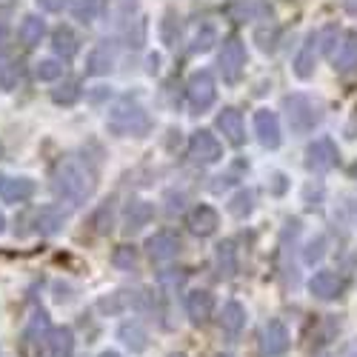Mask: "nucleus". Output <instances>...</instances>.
<instances>
[{"label":"nucleus","instance_id":"f257e3e1","mask_svg":"<svg viewBox=\"0 0 357 357\" xmlns=\"http://www.w3.org/2000/svg\"><path fill=\"white\" fill-rule=\"evenodd\" d=\"M52 189L69 206H83L95 192V172L77 158H63L52 172Z\"/></svg>","mask_w":357,"mask_h":357},{"label":"nucleus","instance_id":"f03ea898","mask_svg":"<svg viewBox=\"0 0 357 357\" xmlns=\"http://www.w3.org/2000/svg\"><path fill=\"white\" fill-rule=\"evenodd\" d=\"M106 129L114 137H146L152 132V117L137 98H121L109 109Z\"/></svg>","mask_w":357,"mask_h":357},{"label":"nucleus","instance_id":"7ed1b4c3","mask_svg":"<svg viewBox=\"0 0 357 357\" xmlns=\"http://www.w3.org/2000/svg\"><path fill=\"white\" fill-rule=\"evenodd\" d=\"M283 112H286L289 129H291L294 135H309V132H314V129L320 126V121H323L320 106H317L309 95H301V92L283 98Z\"/></svg>","mask_w":357,"mask_h":357},{"label":"nucleus","instance_id":"20e7f679","mask_svg":"<svg viewBox=\"0 0 357 357\" xmlns=\"http://www.w3.org/2000/svg\"><path fill=\"white\" fill-rule=\"evenodd\" d=\"M218 66H220V75L229 86H234L237 80L243 77V69H246V46L237 35H229L220 46V54H218Z\"/></svg>","mask_w":357,"mask_h":357},{"label":"nucleus","instance_id":"39448f33","mask_svg":"<svg viewBox=\"0 0 357 357\" xmlns=\"http://www.w3.org/2000/svg\"><path fill=\"white\" fill-rule=\"evenodd\" d=\"M186 98L195 114H203L206 109H212L218 100V86H215L212 72H195L186 83Z\"/></svg>","mask_w":357,"mask_h":357},{"label":"nucleus","instance_id":"423d86ee","mask_svg":"<svg viewBox=\"0 0 357 357\" xmlns=\"http://www.w3.org/2000/svg\"><path fill=\"white\" fill-rule=\"evenodd\" d=\"M189 158L200 166H209V163H218L223 158V146L220 140L209 132V129H200L189 137Z\"/></svg>","mask_w":357,"mask_h":357},{"label":"nucleus","instance_id":"0eeeda50","mask_svg":"<svg viewBox=\"0 0 357 357\" xmlns=\"http://www.w3.org/2000/svg\"><path fill=\"white\" fill-rule=\"evenodd\" d=\"M289 329L283 320H269L260 332V354L263 357H283L289 351Z\"/></svg>","mask_w":357,"mask_h":357},{"label":"nucleus","instance_id":"6e6552de","mask_svg":"<svg viewBox=\"0 0 357 357\" xmlns=\"http://www.w3.org/2000/svg\"><path fill=\"white\" fill-rule=\"evenodd\" d=\"M337 160H340L337 146H335L329 137H320V140L309 143V149H306V166H309V172L323 174V172L335 169V166H337Z\"/></svg>","mask_w":357,"mask_h":357},{"label":"nucleus","instance_id":"1a4fd4ad","mask_svg":"<svg viewBox=\"0 0 357 357\" xmlns=\"http://www.w3.org/2000/svg\"><path fill=\"white\" fill-rule=\"evenodd\" d=\"M255 135H257V140H260L263 149H278L280 140H283L278 114L269 112V109H257L255 112Z\"/></svg>","mask_w":357,"mask_h":357},{"label":"nucleus","instance_id":"9d476101","mask_svg":"<svg viewBox=\"0 0 357 357\" xmlns=\"http://www.w3.org/2000/svg\"><path fill=\"white\" fill-rule=\"evenodd\" d=\"M146 252L155 263H166V260L177 257V252H181V241H177L172 231H158L146 241Z\"/></svg>","mask_w":357,"mask_h":357},{"label":"nucleus","instance_id":"9b49d317","mask_svg":"<svg viewBox=\"0 0 357 357\" xmlns=\"http://www.w3.org/2000/svg\"><path fill=\"white\" fill-rule=\"evenodd\" d=\"M155 218V206L146 203V200H129L126 203V212H123V231L126 234H135L140 231L143 226H149Z\"/></svg>","mask_w":357,"mask_h":357},{"label":"nucleus","instance_id":"f8f14e48","mask_svg":"<svg viewBox=\"0 0 357 357\" xmlns=\"http://www.w3.org/2000/svg\"><path fill=\"white\" fill-rule=\"evenodd\" d=\"M35 195V181L29 177H6L0 174V200L6 203H26Z\"/></svg>","mask_w":357,"mask_h":357},{"label":"nucleus","instance_id":"ddd939ff","mask_svg":"<svg viewBox=\"0 0 357 357\" xmlns=\"http://www.w3.org/2000/svg\"><path fill=\"white\" fill-rule=\"evenodd\" d=\"M114 69V46L109 40L98 43L86 57V75L89 77H100V75H109Z\"/></svg>","mask_w":357,"mask_h":357},{"label":"nucleus","instance_id":"4468645a","mask_svg":"<svg viewBox=\"0 0 357 357\" xmlns=\"http://www.w3.org/2000/svg\"><path fill=\"white\" fill-rule=\"evenodd\" d=\"M186 312H189V317H192L195 326H203L206 320L212 317V312H215V297H212V291H206V289L189 291V297H186Z\"/></svg>","mask_w":357,"mask_h":357},{"label":"nucleus","instance_id":"2eb2a0df","mask_svg":"<svg viewBox=\"0 0 357 357\" xmlns=\"http://www.w3.org/2000/svg\"><path fill=\"white\" fill-rule=\"evenodd\" d=\"M343 278L335 275V272H317L312 280H309V291L317 297V301H335V297L343 294Z\"/></svg>","mask_w":357,"mask_h":357},{"label":"nucleus","instance_id":"dca6fc26","mask_svg":"<svg viewBox=\"0 0 357 357\" xmlns=\"http://www.w3.org/2000/svg\"><path fill=\"white\" fill-rule=\"evenodd\" d=\"M218 129L223 132V137L231 143V146H243L246 143V129H243V117L237 109H223L218 114Z\"/></svg>","mask_w":357,"mask_h":357},{"label":"nucleus","instance_id":"f3484780","mask_svg":"<svg viewBox=\"0 0 357 357\" xmlns=\"http://www.w3.org/2000/svg\"><path fill=\"white\" fill-rule=\"evenodd\" d=\"M218 223H220L218 212L212 209V206H206V203L195 206L192 215H189V229H192V234H197V237L215 234V231H218Z\"/></svg>","mask_w":357,"mask_h":357},{"label":"nucleus","instance_id":"a211bd4d","mask_svg":"<svg viewBox=\"0 0 357 357\" xmlns=\"http://www.w3.org/2000/svg\"><path fill=\"white\" fill-rule=\"evenodd\" d=\"M66 223V212H61L57 206H40L35 212V231L43 234V237H52L63 229Z\"/></svg>","mask_w":357,"mask_h":357},{"label":"nucleus","instance_id":"6ab92c4d","mask_svg":"<svg viewBox=\"0 0 357 357\" xmlns=\"http://www.w3.org/2000/svg\"><path fill=\"white\" fill-rule=\"evenodd\" d=\"M314 61H317V35L312 32V35L303 40V46H301V52H297V57H294V75L301 77V80H309L312 72H314Z\"/></svg>","mask_w":357,"mask_h":357},{"label":"nucleus","instance_id":"aec40b11","mask_svg":"<svg viewBox=\"0 0 357 357\" xmlns=\"http://www.w3.org/2000/svg\"><path fill=\"white\" fill-rule=\"evenodd\" d=\"M75 351V335L69 326H61V329H52L46 337V357H72Z\"/></svg>","mask_w":357,"mask_h":357},{"label":"nucleus","instance_id":"412c9836","mask_svg":"<svg viewBox=\"0 0 357 357\" xmlns=\"http://www.w3.org/2000/svg\"><path fill=\"white\" fill-rule=\"evenodd\" d=\"M52 49L57 57H63V61H72V57L80 52V40L77 35L72 32L69 26H57L52 32Z\"/></svg>","mask_w":357,"mask_h":357},{"label":"nucleus","instance_id":"4be33fe9","mask_svg":"<svg viewBox=\"0 0 357 357\" xmlns=\"http://www.w3.org/2000/svg\"><path fill=\"white\" fill-rule=\"evenodd\" d=\"M215 269H218V278H220V280H231V278L237 275V249H234V241L218 243Z\"/></svg>","mask_w":357,"mask_h":357},{"label":"nucleus","instance_id":"5701e85b","mask_svg":"<svg viewBox=\"0 0 357 357\" xmlns=\"http://www.w3.org/2000/svg\"><path fill=\"white\" fill-rule=\"evenodd\" d=\"M17 35H20V43H23L26 49L40 46V40H43V35H46V23H43V17H38V15H26L23 23H20V29H17Z\"/></svg>","mask_w":357,"mask_h":357},{"label":"nucleus","instance_id":"b1692460","mask_svg":"<svg viewBox=\"0 0 357 357\" xmlns=\"http://www.w3.org/2000/svg\"><path fill=\"white\" fill-rule=\"evenodd\" d=\"M263 15H269V6L260 3V0H234L229 6V17L237 23H249V20H257Z\"/></svg>","mask_w":357,"mask_h":357},{"label":"nucleus","instance_id":"393cba45","mask_svg":"<svg viewBox=\"0 0 357 357\" xmlns=\"http://www.w3.org/2000/svg\"><path fill=\"white\" fill-rule=\"evenodd\" d=\"M246 326V309L237 303V301H231V303H226L223 306V312H220V329L226 332V335H241V329Z\"/></svg>","mask_w":357,"mask_h":357},{"label":"nucleus","instance_id":"a878e982","mask_svg":"<svg viewBox=\"0 0 357 357\" xmlns=\"http://www.w3.org/2000/svg\"><path fill=\"white\" fill-rule=\"evenodd\" d=\"M335 66H337L340 72L357 69V32H346V35H343L340 52L335 54Z\"/></svg>","mask_w":357,"mask_h":357},{"label":"nucleus","instance_id":"bb28decb","mask_svg":"<svg viewBox=\"0 0 357 357\" xmlns=\"http://www.w3.org/2000/svg\"><path fill=\"white\" fill-rule=\"evenodd\" d=\"M106 9V0H72V17L77 23H95Z\"/></svg>","mask_w":357,"mask_h":357},{"label":"nucleus","instance_id":"cd10ccee","mask_svg":"<svg viewBox=\"0 0 357 357\" xmlns=\"http://www.w3.org/2000/svg\"><path fill=\"white\" fill-rule=\"evenodd\" d=\"M17 80H20V63L9 52H0V89H3V92H12L17 86Z\"/></svg>","mask_w":357,"mask_h":357},{"label":"nucleus","instance_id":"c85d7f7f","mask_svg":"<svg viewBox=\"0 0 357 357\" xmlns=\"http://www.w3.org/2000/svg\"><path fill=\"white\" fill-rule=\"evenodd\" d=\"M117 335H121V340L135 351V354H140L143 349H146V329H143V326L137 323V320H132V323H123L121 326V332H117Z\"/></svg>","mask_w":357,"mask_h":357},{"label":"nucleus","instance_id":"c756f323","mask_svg":"<svg viewBox=\"0 0 357 357\" xmlns=\"http://www.w3.org/2000/svg\"><path fill=\"white\" fill-rule=\"evenodd\" d=\"M252 209H255V195L249 189H241L229 200V212L234 218H246V215H252Z\"/></svg>","mask_w":357,"mask_h":357},{"label":"nucleus","instance_id":"7c9ffc66","mask_svg":"<svg viewBox=\"0 0 357 357\" xmlns=\"http://www.w3.org/2000/svg\"><path fill=\"white\" fill-rule=\"evenodd\" d=\"M77 98H80L77 80H66V83H61L57 89H52V100L61 103V106H72V103H77Z\"/></svg>","mask_w":357,"mask_h":357},{"label":"nucleus","instance_id":"2f4dec72","mask_svg":"<svg viewBox=\"0 0 357 357\" xmlns=\"http://www.w3.org/2000/svg\"><path fill=\"white\" fill-rule=\"evenodd\" d=\"M112 218H114V200H103L98 206V212L92 215V226L98 234H106L112 229Z\"/></svg>","mask_w":357,"mask_h":357},{"label":"nucleus","instance_id":"473e14b6","mask_svg":"<svg viewBox=\"0 0 357 357\" xmlns=\"http://www.w3.org/2000/svg\"><path fill=\"white\" fill-rule=\"evenodd\" d=\"M160 38L166 46H174L177 40H181V17H174V12L166 15V20L160 23Z\"/></svg>","mask_w":357,"mask_h":357},{"label":"nucleus","instance_id":"72a5a7b5","mask_svg":"<svg viewBox=\"0 0 357 357\" xmlns=\"http://www.w3.org/2000/svg\"><path fill=\"white\" fill-rule=\"evenodd\" d=\"M61 75H63V63H61V61H52V57H46V61H40V63L35 66V77L43 80V83L57 80Z\"/></svg>","mask_w":357,"mask_h":357},{"label":"nucleus","instance_id":"f704fd0d","mask_svg":"<svg viewBox=\"0 0 357 357\" xmlns=\"http://www.w3.org/2000/svg\"><path fill=\"white\" fill-rule=\"evenodd\" d=\"M215 40H218L215 26H203L197 32V38H195V43H192V52H209L215 46Z\"/></svg>","mask_w":357,"mask_h":357},{"label":"nucleus","instance_id":"c9c22d12","mask_svg":"<svg viewBox=\"0 0 357 357\" xmlns=\"http://www.w3.org/2000/svg\"><path fill=\"white\" fill-rule=\"evenodd\" d=\"M112 263L117 266V269H132V266L137 263V252L132 246H121V249H114Z\"/></svg>","mask_w":357,"mask_h":357},{"label":"nucleus","instance_id":"e433bc0d","mask_svg":"<svg viewBox=\"0 0 357 357\" xmlns=\"http://www.w3.org/2000/svg\"><path fill=\"white\" fill-rule=\"evenodd\" d=\"M323 249H326V241H323V237H314V241L306 246V263H317L326 255Z\"/></svg>","mask_w":357,"mask_h":357},{"label":"nucleus","instance_id":"4c0bfd02","mask_svg":"<svg viewBox=\"0 0 357 357\" xmlns=\"http://www.w3.org/2000/svg\"><path fill=\"white\" fill-rule=\"evenodd\" d=\"M38 6H40L43 12L54 15V12H63V6H66V0H38Z\"/></svg>","mask_w":357,"mask_h":357},{"label":"nucleus","instance_id":"58836bf2","mask_svg":"<svg viewBox=\"0 0 357 357\" xmlns=\"http://www.w3.org/2000/svg\"><path fill=\"white\" fill-rule=\"evenodd\" d=\"M335 357H357V340H349V343H346Z\"/></svg>","mask_w":357,"mask_h":357},{"label":"nucleus","instance_id":"ea45409f","mask_svg":"<svg viewBox=\"0 0 357 357\" xmlns=\"http://www.w3.org/2000/svg\"><path fill=\"white\" fill-rule=\"evenodd\" d=\"M9 40V23L3 20V17H0V46H3Z\"/></svg>","mask_w":357,"mask_h":357},{"label":"nucleus","instance_id":"a19ab883","mask_svg":"<svg viewBox=\"0 0 357 357\" xmlns=\"http://www.w3.org/2000/svg\"><path fill=\"white\" fill-rule=\"evenodd\" d=\"M343 6H346V12L357 15V0H343Z\"/></svg>","mask_w":357,"mask_h":357},{"label":"nucleus","instance_id":"79ce46f5","mask_svg":"<svg viewBox=\"0 0 357 357\" xmlns=\"http://www.w3.org/2000/svg\"><path fill=\"white\" fill-rule=\"evenodd\" d=\"M100 357H121V354H117V351H103Z\"/></svg>","mask_w":357,"mask_h":357},{"label":"nucleus","instance_id":"37998d69","mask_svg":"<svg viewBox=\"0 0 357 357\" xmlns=\"http://www.w3.org/2000/svg\"><path fill=\"white\" fill-rule=\"evenodd\" d=\"M3 229H6V218H3V215H0V231H3Z\"/></svg>","mask_w":357,"mask_h":357},{"label":"nucleus","instance_id":"c03bdc74","mask_svg":"<svg viewBox=\"0 0 357 357\" xmlns=\"http://www.w3.org/2000/svg\"><path fill=\"white\" fill-rule=\"evenodd\" d=\"M169 357H186V354H169Z\"/></svg>","mask_w":357,"mask_h":357}]
</instances>
